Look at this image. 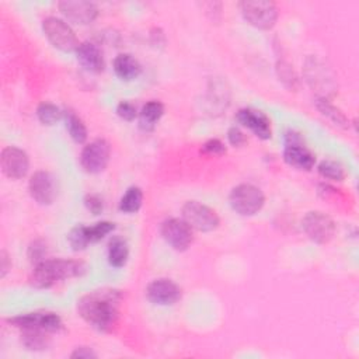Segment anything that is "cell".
I'll return each mask as SVG.
<instances>
[{"mask_svg": "<svg viewBox=\"0 0 359 359\" xmlns=\"http://www.w3.org/2000/svg\"><path fill=\"white\" fill-rule=\"evenodd\" d=\"M123 295L116 289H100L85 295L78 302L79 316L97 331H111L119 316Z\"/></svg>", "mask_w": 359, "mask_h": 359, "instance_id": "cell-1", "label": "cell"}, {"mask_svg": "<svg viewBox=\"0 0 359 359\" xmlns=\"http://www.w3.org/2000/svg\"><path fill=\"white\" fill-rule=\"evenodd\" d=\"M164 114V105L160 101H149L142 107L141 115H139V124L141 128L145 131H152L156 125V123Z\"/></svg>", "mask_w": 359, "mask_h": 359, "instance_id": "cell-22", "label": "cell"}, {"mask_svg": "<svg viewBox=\"0 0 359 359\" xmlns=\"http://www.w3.org/2000/svg\"><path fill=\"white\" fill-rule=\"evenodd\" d=\"M31 198L40 205H51L56 198L55 178L48 171H37L31 175L28 183Z\"/></svg>", "mask_w": 359, "mask_h": 359, "instance_id": "cell-14", "label": "cell"}, {"mask_svg": "<svg viewBox=\"0 0 359 359\" xmlns=\"http://www.w3.org/2000/svg\"><path fill=\"white\" fill-rule=\"evenodd\" d=\"M8 322L19 329H41L48 333H58L64 327L62 319L56 313H51V312L20 315V316L8 319Z\"/></svg>", "mask_w": 359, "mask_h": 359, "instance_id": "cell-11", "label": "cell"}, {"mask_svg": "<svg viewBox=\"0 0 359 359\" xmlns=\"http://www.w3.org/2000/svg\"><path fill=\"white\" fill-rule=\"evenodd\" d=\"M116 114L118 116L124 119V121L127 123H132L135 121V118L138 116V111H137V107L130 103V101H121L118 104L116 107Z\"/></svg>", "mask_w": 359, "mask_h": 359, "instance_id": "cell-32", "label": "cell"}, {"mask_svg": "<svg viewBox=\"0 0 359 359\" xmlns=\"http://www.w3.org/2000/svg\"><path fill=\"white\" fill-rule=\"evenodd\" d=\"M64 118H65V125H67V130H68L71 138L76 143H80V145L85 143L87 141V128H86L85 123L82 121V118L78 116L71 110L64 111Z\"/></svg>", "mask_w": 359, "mask_h": 359, "instance_id": "cell-24", "label": "cell"}, {"mask_svg": "<svg viewBox=\"0 0 359 359\" xmlns=\"http://www.w3.org/2000/svg\"><path fill=\"white\" fill-rule=\"evenodd\" d=\"M42 31L48 41L59 51L73 52L79 48V41L72 27L56 17H48L42 21Z\"/></svg>", "mask_w": 359, "mask_h": 359, "instance_id": "cell-6", "label": "cell"}, {"mask_svg": "<svg viewBox=\"0 0 359 359\" xmlns=\"http://www.w3.org/2000/svg\"><path fill=\"white\" fill-rule=\"evenodd\" d=\"M146 296L153 305L170 306L182 299V289L171 279L160 278L148 285Z\"/></svg>", "mask_w": 359, "mask_h": 359, "instance_id": "cell-13", "label": "cell"}, {"mask_svg": "<svg viewBox=\"0 0 359 359\" xmlns=\"http://www.w3.org/2000/svg\"><path fill=\"white\" fill-rule=\"evenodd\" d=\"M110 156V143L105 139H96L83 148L80 153V166L89 174H98L108 166Z\"/></svg>", "mask_w": 359, "mask_h": 359, "instance_id": "cell-10", "label": "cell"}, {"mask_svg": "<svg viewBox=\"0 0 359 359\" xmlns=\"http://www.w3.org/2000/svg\"><path fill=\"white\" fill-rule=\"evenodd\" d=\"M130 257V249L123 237L115 236L108 243V263L114 268H121L127 264Z\"/></svg>", "mask_w": 359, "mask_h": 359, "instance_id": "cell-20", "label": "cell"}, {"mask_svg": "<svg viewBox=\"0 0 359 359\" xmlns=\"http://www.w3.org/2000/svg\"><path fill=\"white\" fill-rule=\"evenodd\" d=\"M238 8L245 20L259 30H270L278 20V8L270 0H245Z\"/></svg>", "mask_w": 359, "mask_h": 359, "instance_id": "cell-4", "label": "cell"}, {"mask_svg": "<svg viewBox=\"0 0 359 359\" xmlns=\"http://www.w3.org/2000/svg\"><path fill=\"white\" fill-rule=\"evenodd\" d=\"M317 171L322 177H324L327 180H333V182H342L347 175L344 166L335 160H323L319 164Z\"/></svg>", "mask_w": 359, "mask_h": 359, "instance_id": "cell-27", "label": "cell"}, {"mask_svg": "<svg viewBox=\"0 0 359 359\" xmlns=\"http://www.w3.org/2000/svg\"><path fill=\"white\" fill-rule=\"evenodd\" d=\"M227 139H229V143L234 148H242L247 143L246 135L242 132V130H238L237 127H231L227 131Z\"/></svg>", "mask_w": 359, "mask_h": 359, "instance_id": "cell-35", "label": "cell"}, {"mask_svg": "<svg viewBox=\"0 0 359 359\" xmlns=\"http://www.w3.org/2000/svg\"><path fill=\"white\" fill-rule=\"evenodd\" d=\"M161 236L175 252H186L194 242L193 227L184 220L170 218L161 223Z\"/></svg>", "mask_w": 359, "mask_h": 359, "instance_id": "cell-7", "label": "cell"}, {"mask_svg": "<svg viewBox=\"0 0 359 359\" xmlns=\"http://www.w3.org/2000/svg\"><path fill=\"white\" fill-rule=\"evenodd\" d=\"M10 268H12L10 257L6 250H2L0 252V278L3 279L8 275V272L10 271Z\"/></svg>", "mask_w": 359, "mask_h": 359, "instance_id": "cell-36", "label": "cell"}, {"mask_svg": "<svg viewBox=\"0 0 359 359\" xmlns=\"http://www.w3.org/2000/svg\"><path fill=\"white\" fill-rule=\"evenodd\" d=\"M236 121L249 128L257 138L268 141L272 137V128L270 118L260 110L256 108H242L236 114Z\"/></svg>", "mask_w": 359, "mask_h": 359, "instance_id": "cell-12", "label": "cell"}, {"mask_svg": "<svg viewBox=\"0 0 359 359\" xmlns=\"http://www.w3.org/2000/svg\"><path fill=\"white\" fill-rule=\"evenodd\" d=\"M182 213H183V219L193 229H195L198 231H204V233L218 229L219 222H220L218 213L212 208H209L198 201L186 202L182 209Z\"/></svg>", "mask_w": 359, "mask_h": 359, "instance_id": "cell-9", "label": "cell"}, {"mask_svg": "<svg viewBox=\"0 0 359 359\" xmlns=\"http://www.w3.org/2000/svg\"><path fill=\"white\" fill-rule=\"evenodd\" d=\"M114 72L121 80L131 82L141 75L142 67L131 53H119L114 59Z\"/></svg>", "mask_w": 359, "mask_h": 359, "instance_id": "cell-19", "label": "cell"}, {"mask_svg": "<svg viewBox=\"0 0 359 359\" xmlns=\"http://www.w3.org/2000/svg\"><path fill=\"white\" fill-rule=\"evenodd\" d=\"M46 254H48V247H46V243L44 240H34L28 246L27 256H28V260L33 265H37V264L45 261Z\"/></svg>", "mask_w": 359, "mask_h": 359, "instance_id": "cell-30", "label": "cell"}, {"mask_svg": "<svg viewBox=\"0 0 359 359\" xmlns=\"http://www.w3.org/2000/svg\"><path fill=\"white\" fill-rule=\"evenodd\" d=\"M0 164H2V170L6 177L12 180H20L28 173L30 159L24 150L16 146H8L2 150Z\"/></svg>", "mask_w": 359, "mask_h": 359, "instance_id": "cell-16", "label": "cell"}, {"mask_svg": "<svg viewBox=\"0 0 359 359\" xmlns=\"http://www.w3.org/2000/svg\"><path fill=\"white\" fill-rule=\"evenodd\" d=\"M302 227L310 240L317 245H327L335 233L334 220L320 211L308 212L302 220Z\"/></svg>", "mask_w": 359, "mask_h": 359, "instance_id": "cell-8", "label": "cell"}, {"mask_svg": "<svg viewBox=\"0 0 359 359\" xmlns=\"http://www.w3.org/2000/svg\"><path fill=\"white\" fill-rule=\"evenodd\" d=\"M48 334L41 329H21V342L30 351H44L51 345Z\"/></svg>", "mask_w": 359, "mask_h": 359, "instance_id": "cell-21", "label": "cell"}, {"mask_svg": "<svg viewBox=\"0 0 359 359\" xmlns=\"http://www.w3.org/2000/svg\"><path fill=\"white\" fill-rule=\"evenodd\" d=\"M68 242L73 252H83L90 245L87 226H83V225L75 226L68 234Z\"/></svg>", "mask_w": 359, "mask_h": 359, "instance_id": "cell-28", "label": "cell"}, {"mask_svg": "<svg viewBox=\"0 0 359 359\" xmlns=\"http://www.w3.org/2000/svg\"><path fill=\"white\" fill-rule=\"evenodd\" d=\"M86 272V265L82 261L73 260H45L37 265L30 275V283L38 289L53 286L62 279L82 277Z\"/></svg>", "mask_w": 359, "mask_h": 359, "instance_id": "cell-2", "label": "cell"}, {"mask_svg": "<svg viewBox=\"0 0 359 359\" xmlns=\"http://www.w3.org/2000/svg\"><path fill=\"white\" fill-rule=\"evenodd\" d=\"M37 116L41 124L51 127L58 121H61L64 118V111L52 103H41L37 107Z\"/></svg>", "mask_w": 359, "mask_h": 359, "instance_id": "cell-26", "label": "cell"}, {"mask_svg": "<svg viewBox=\"0 0 359 359\" xmlns=\"http://www.w3.org/2000/svg\"><path fill=\"white\" fill-rule=\"evenodd\" d=\"M277 75L279 80L289 89H295L297 86V76L295 75V71L292 67L286 62H278L277 64Z\"/></svg>", "mask_w": 359, "mask_h": 359, "instance_id": "cell-31", "label": "cell"}, {"mask_svg": "<svg viewBox=\"0 0 359 359\" xmlns=\"http://www.w3.org/2000/svg\"><path fill=\"white\" fill-rule=\"evenodd\" d=\"M305 78L313 91L317 93V98L330 100L337 91V80L331 68L317 56L306 59Z\"/></svg>", "mask_w": 359, "mask_h": 359, "instance_id": "cell-3", "label": "cell"}, {"mask_svg": "<svg viewBox=\"0 0 359 359\" xmlns=\"http://www.w3.org/2000/svg\"><path fill=\"white\" fill-rule=\"evenodd\" d=\"M201 152L209 156H222L226 153V146L219 139H209L208 142L204 143Z\"/></svg>", "mask_w": 359, "mask_h": 359, "instance_id": "cell-34", "label": "cell"}, {"mask_svg": "<svg viewBox=\"0 0 359 359\" xmlns=\"http://www.w3.org/2000/svg\"><path fill=\"white\" fill-rule=\"evenodd\" d=\"M283 160L290 167H295L297 170L309 171L315 167L316 157L315 155L308 150L304 143L301 145H285L283 150Z\"/></svg>", "mask_w": 359, "mask_h": 359, "instance_id": "cell-18", "label": "cell"}, {"mask_svg": "<svg viewBox=\"0 0 359 359\" xmlns=\"http://www.w3.org/2000/svg\"><path fill=\"white\" fill-rule=\"evenodd\" d=\"M114 229H115V225L112 222H108V220H103V222L96 223L94 226L87 227L90 243L100 242L101 238H104L107 234H110Z\"/></svg>", "mask_w": 359, "mask_h": 359, "instance_id": "cell-29", "label": "cell"}, {"mask_svg": "<svg viewBox=\"0 0 359 359\" xmlns=\"http://www.w3.org/2000/svg\"><path fill=\"white\" fill-rule=\"evenodd\" d=\"M76 56H78L79 64L89 72L101 73L105 68L103 51L100 49L98 45H96L90 41L82 42L79 45V48L76 49Z\"/></svg>", "mask_w": 359, "mask_h": 359, "instance_id": "cell-17", "label": "cell"}, {"mask_svg": "<svg viewBox=\"0 0 359 359\" xmlns=\"http://www.w3.org/2000/svg\"><path fill=\"white\" fill-rule=\"evenodd\" d=\"M143 202V193L139 187H130L119 201V211L124 213H137Z\"/></svg>", "mask_w": 359, "mask_h": 359, "instance_id": "cell-25", "label": "cell"}, {"mask_svg": "<svg viewBox=\"0 0 359 359\" xmlns=\"http://www.w3.org/2000/svg\"><path fill=\"white\" fill-rule=\"evenodd\" d=\"M71 358H73V359H78V358L79 359H91V358H97V353L89 347H79L72 352Z\"/></svg>", "mask_w": 359, "mask_h": 359, "instance_id": "cell-37", "label": "cell"}, {"mask_svg": "<svg viewBox=\"0 0 359 359\" xmlns=\"http://www.w3.org/2000/svg\"><path fill=\"white\" fill-rule=\"evenodd\" d=\"M85 207L93 215H100L104 211V201L97 194H87L85 197Z\"/></svg>", "mask_w": 359, "mask_h": 359, "instance_id": "cell-33", "label": "cell"}, {"mask_svg": "<svg viewBox=\"0 0 359 359\" xmlns=\"http://www.w3.org/2000/svg\"><path fill=\"white\" fill-rule=\"evenodd\" d=\"M58 8L69 21L80 26L93 23L98 16V8L86 0H64L59 2Z\"/></svg>", "mask_w": 359, "mask_h": 359, "instance_id": "cell-15", "label": "cell"}, {"mask_svg": "<svg viewBox=\"0 0 359 359\" xmlns=\"http://www.w3.org/2000/svg\"><path fill=\"white\" fill-rule=\"evenodd\" d=\"M316 107L326 118L330 119V121L335 127H338L341 130H348L349 128L348 118L344 115V112L340 108H337L334 104H331L330 100H327V98H316Z\"/></svg>", "mask_w": 359, "mask_h": 359, "instance_id": "cell-23", "label": "cell"}, {"mask_svg": "<svg viewBox=\"0 0 359 359\" xmlns=\"http://www.w3.org/2000/svg\"><path fill=\"white\" fill-rule=\"evenodd\" d=\"M229 201L236 213L242 216H253L263 209L265 197L259 187L253 184H240L231 190Z\"/></svg>", "mask_w": 359, "mask_h": 359, "instance_id": "cell-5", "label": "cell"}]
</instances>
